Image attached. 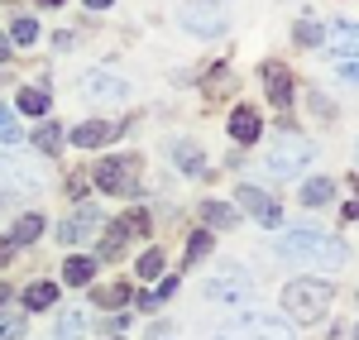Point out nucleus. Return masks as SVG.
<instances>
[{
    "label": "nucleus",
    "mask_w": 359,
    "mask_h": 340,
    "mask_svg": "<svg viewBox=\"0 0 359 340\" xmlns=\"http://www.w3.org/2000/svg\"><path fill=\"white\" fill-rule=\"evenodd\" d=\"M196 216H201L211 230H235L240 226V206H230V201H201Z\"/></svg>",
    "instance_id": "12"
},
{
    "label": "nucleus",
    "mask_w": 359,
    "mask_h": 340,
    "mask_svg": "<svg viewBox=\"0 0 359 340\" xmlns=\"http://www.w3.org/2000/svg\"><path fill=\"white\" fill-rule=\"evenodd\" d=\"M106 230V216L96 211V206H82V211H72L62 226H57V240L67 245V250H77V245H86V240H96Z\"/></svg>",
    "instance_id": "5"
},
{
    "label": "nucleus",
    "mask_w": 359,
    "mask_h": 340,
    "mask_svg": "<svg viewBox=\"0 0 359 340\" xmlns=\"http://www.w3.org/2000/svg\"><path fill=\"white\" fill-rule=\"evenodd\" d=\"M67 140L77 144V149H101V144H111L115 140V125L111 120H86V125H77Z\"/></svg>",
    "instance_id": "11"
},
{
    "label": "nucleus",
    "mask_w": 359,
    "mask_h": 340,
    "mask_svg": "<svg viewBox=\"0 0 359 340\" xmlns=\"http://www.w3.org/2000/svg\"><path fill=\"white\" fill-rule=\"evenodd\" d=\"M10 57V34H0V62Z\"/></svg>",
    "instance_id": "38"
},
{
    "label": "nucleus",
    "mask_w": 359,
    "mask_h": 340,
    "mask_svg": "<svg viewBox=\"0 0 359 340\" xmlns=\"http://www.w3.org/2000/svg\"><path fill=\"white\" fill-rule=\"evenodd\" d=\"M245 331L254 340H297V336H292V326H287L283 316H249Z\"/></svg>",
    "instance_id": "14"
},
{
    "label": "nucleus",
    "mask_w": 359,
    "mask_h": 340,
    "mask_svg": "<svg viewBox=\"0 0 359 340\" xmlns=\"http://www.w3.org/2000/svg\"><path fill=\"white\" fill-rule=\"evenodd\" d=\"M139 172H144V158H139V154H115V158H101V163L91 168V177H96V187L111 192V197H135Z\"/></svg>",
    "instance_id": "3"
},
{
    "label": "nucleus",
    "mask_w": 359,
    "mask_h": 340,
    "mask_svg": "<svg viewBox=\"0 0 359 340\" xmlns=\"http://www.w3.org/2000/svg\"><path fill=\"white\" fill-rule=\"evenodd\" d=\"M235 197H240V206H245L249 216L259 221V226H269V230H278L283 226V206H278L269 192H259L254 182H245V187H235Z\"/></svg>",
    "instance_id": "6"
},
{
    "label": "nucleus",
    "mask_w": 359,
    "mask_h": 340,
    "mask_svg": "<svg viewBox=\"0 0 359 340\" xmlns=\"http://www.w3.org/2000/svg\"><path fill=\"white\" fill-rule=\"evenodd\" d=\"M297 197H302V206H331V197H335V182H331V177H311V182H306V187L297 192Z\"/></svg>",
    "instance_id": "19"
},
{
    "label": "nucleus",
    "mask_w": 359,
    "mask_h": 340,
    "mask_svg": "<svg viewBox=\"0 0 359 340\" xmlns=\"http://www.w3.org/2000/svg\"><path fill=\"white\" fill-rule=\"evenodd\" d=\"M5 297H10V287H5V283H0V307H5Z\"/></svg>",
    "instance_id": "40"
},
{
    "label": "nucleus",
    "mask_w": 359,
    "mask_h": 340,
    "mask_svg": "<svg viewBox=\"0 0 359 340\" xmlns=\"http://www.w3.org/2000/svg\"><path fill=\"white\" fill-rule=\"evenodd\" d=\"M82 91L91 96V101H120V96H125V82L111 77V72H86Z\"/></svg>",
    "instance_id": "13"
},
{
    "label": "nucleus",
    "mask_w": 359,
    "mask_h": 340,
    "mask_svg": "<svg viewBox=\"0 0 359 340\" xmlns=\"http://www.w3.org/2000/svg\"><path fill=\"white\" fill-rule=\"evenodd\" d=\"M259 135H264L259 111H254V106H235V111H230V140L235 144H254Z\"/></svg>",
    "instance_id": "10"
},
{
    "label": "nucleus",
    "mask_w": 359,
    "mask_h": 340,
    "mask_svg": "<svg viewBox=\"0 0 359 340\" xmlns=\"http://www.w3.org/2000/svg\"><path fill=\"white\" fill-rule=\"evenodd\" d=\"M86 5H91V10H106V5H115V0H86Z\"/></svg>",
    "instance_id": "39"
},
{
    "label": "nucleus",
    "mask_w": 359,
    "mask_h": 340,
    "mask_svg": "<svg viewBox=\"0 0 359 340\" xmlns=\"http://www.w3.org/2000/svg\"><path fill=\"white\" fill-rule=\"evenodd\" d=\"M278 254L297 259V264H316V268H340V264L350 259V250H345V240H335L326 230L302 226V230H287V235L278 240Z\"/></svg>",
    "instance_id": "1"
},
{
    "label": "nucleus",
    "mask_w": 359,
    "mask_h": 340,
    "mask_svg": "<svg viewBox=\"0 0 359 340\" xmlns=\"http://www.w3.org/2000/svg\"><path fill=\"white\" fill-rule=\"evenodd\" d=\"M211 254V230H196L192 240H187V264H196V259Z\"/></svg>",
    "instance_id": "31"
},
{
    "label": "nucleus",
    "mask_w": 359,
    "mask_h": 340,
    "mask_svg": "<svg viewBox=\"0 0 359 340\" xmlns=\"http://www.w3.org/2000/svg\"><path fill=\"white\" fill-rule=\"evenodd\" d=\"M182 29L187 34H196V39H221V15L211 10V5H187L182 10Z\"/></svg>",
    "instance_id": "9"
},
{
    "label": "nucleus",
    "mask_w": 359,
    "mask_h": 340,
    "mask_svg": "<svg viewBox=\"0 0 359 340\" xmlns=\"http://www.w3.org/2000/svg\"><path fill=\"white\" fill-rule=\"evenodd\" d=\"M355 340H359V326H355Z\"/></svg>",
    "instance_id": "42"
},
{
    "label": "nucleus",
    "mask_w": 359,
    "mask_h": 340,
    "mask_svg": "<svg viewBox=\"0 0 359 340\" xmlns=\"http://www.w3.org/2000/svg\"><path fill=\"white\" fill-rule=\"evenodd\" d=\"M177 168H182V172H201V168H206V158H201L196 144H177Z\"/></svg>",
    "instance_id": "29"
},
{
    "label": "nucleus",
    "mask_w": 359,
    "mask_h": 340,
    "mask_svg": "<svg viewBox=\"0 0 359 340\" xmlns=\"http://www.w3.org/2000/svg\"><path fill=\"white\" fill-rule=\"evenodd\" d=\"M292 34H297V43H302V48H316V43H326V29L316 25V20H302V25L292 29Z\"/></svg>",
    "instance_id": "30"
},
{
    "label": "nucleus",
    "mask_w": 359,
    "mask_h": 340,
    "mask_svg": "<svg viewBox=\"0 0 359 340\" xmlns=\"http://www.w3.org/2000/svg\"><path fill=\"white\" fill-rule=\"evenodd\" d=\"M264 91H269V101H273L278 111H287L292 106V72L283 67V62H264Z\"/></svg>",
    "instance_id": "8"
},
{
    "label": "nucleus",
    "mask_w": 359,
    "mask_h": 340,
    "mask_svg": "<svg viewBox=\"0 0 359 340\" xmlns=\"http://www.w3.org/2000/svg\"><path fill=\"white\" fill-rule=\"evenodd\" d=\"M335 48H340V57L345 53L359 57V25H335Z\"/></svg>",
    "instance_id": "27"
},
{
    "label": "nucleus",
    "mask_w": 359,
    "mask_h": 340,
    "mask_svg": "<svg viewBox=\"0 0 359 340\" xmlns=\"http://www.w3.org/2000/svg\"><path fill=\"white\" fill-rule=\"evenodd\" d=\"M91 302H96V307H120V302H130V287L125 283H106V287L91 292Z\"/></svg>",
    "instance_id": "24"
},
{
    "label": "nucleus",
    "mask_w": 359,
    "mask_h": 340,
    "mask_svg": "<svg viewBox=\"0 0 359 340\" xmlns=\"http://www.w3.org/2000/svg\"><path fill=\"white\" fill-rule=\"evenodd\" d=\"M53 302H57V283H29L25 287V307H34V312L53 307Z\"/></svg>",
    "instance_id": "23"
},
{
    "label": "nucleus",
    "mask_w": 359,
    "mask_h": 340,
    "mask_svg": "<svg viewBox=\"0 0 359 340\" xmlns=\"http://www.w3.org/2000/svg\"><path fill=\"white\" fill-rule=\"evenodd\" d=\"M225 82H235V77H230V67L221 62V67L211 72V82H206V91H211V96H221V91H225Z\"/></svg>",
    "instance_id": "33"
},
{
    "label": "nucleus",
    "mask_w": 359,
    "mask_h": 340,
    "mask_svg": "<svg viewBox=\"0 0 359 340\" xmlns=\"http://www.w3.org/2000/svg\"><path fill=\"white\" fill-rule=\"evenodd\" d=\"M172 292H177V278H163V283H158V292H154V307H158V302H168Z\"/></svg>",
    "instance_id": "35"
},
{
    "label": "nucleus",
    "mask_w": 359,
    "mask_h": 340,
    "mask_svg": "<svg viewBox=\"0 0 359 340\" xmlns=\"http://www.w3.org/2000/svg\"><path fill=\"white\" fill-rule=\"evenodd\" d=\"M43 5H62V0H43Z\"/></svg>",
    "instance_id": "41"
},
{
    "label": "nucleus",
    "mask_w": 359,
    "mask_h": 340,
    "mask_svg": "<svg viewBox=\"0 0 359 340\" xmlns=\"http://www.w3.org/2000/svg\"><path fill=\"white\" fill-rule=\"evenodd\" d=\"M39 39H43V34H39V20H25V15H20V20L10 25V43H39Z\"/></svg>",
    "instance_id": "25"
},
{
    "label": "nucleus",
    "mask_w": 359,
    "mask_h": 340,
    "mask_svg": "<svg viewBox=\"0 0 359 340\" xmlns=\"http://www.w3.org/2000/svg\"><path fill=\"white\" fill-rule=\"evenodd\" d=\"M15 140H20V120L10 106H0V144H15Z\"/></svg>",
    "instance_id": "32"
},
{
    "label": "nucleus",
    "mask_w": 359,
    "mask_h": 340,
    "mask_svg": "<svg viewBox=\"0 0 359 340\" xmlns=\"http://www.w3.org/2000/svg\"><path fill=\"white\" fill-rule=\"evenodd\" d=\"M57 144H62V125H57V120H39L34 149H39V154H57Z\"/></svg>",
    "instance_id": "21"
},
{
    "label": "nucleus",
    "mask_w": 359,
    "mask_h": 340,
    "mask_svg": "<svg viewBox=\"0 0 359 340\" xmlns=\"http://www.w3.org/2000/svg\"><path fill=\"white\" fill-rule=\"evenodd\" d=\"M331 297H335V287L326 283V278H292V283L283 287L287 321H302V326L321 321V316H326V307H331Z\"/></svg>",
    "instance_id": "2"
},
{
    "label": "nucleus",
    "mask_w": 359,
    "mask_h": 340,
    "mask_svg": "<svg viewBox=\"0 0 359 340\" xmlns=\"http://www.w3.org/2000/svg\"><path fill=\"white\" fill-rule=\"evenodd\" d=\"M340 77H345V82H359V62H345V57H340Z\"/></svg>",
    "instance_id": "36"
},
{
    "label": "nucleus",
    "mask_w": 359,
    "mask_h": 340,
    "mask_svg": "<svg viewBox=\"0 0 359 340\" xmlns=\"http://www.w3.org/2000/svg\"><path fill=\"white\" fill-rule=\"evenodd\" d=\"M43 230H48V226H43V216H20L15 230H10V245H15V250H20V245H34Z\"/></svg>",
    "instance_id": "20"
},
{
    "label": "nucleus",
    "mask_w": 359,
    "mask_h": 340,
    "mask_svg": "<svg viewBox=\"0 0 359 340\" xmlns=\"http://www.w3.org/2000/svg\"><path fill=\"white\" fill-rule=\"evenodd\" d=\"M34 182H39V168H29L20 158L0 154V192H5V197H25V192H34Z\"/></svg>",
    "instance_id": "7"
},
{
    "label": "nucleus",
    "mask_w": 359,
    "mask_h": 340,
    "mask_svg": "<svg viewBox=\"0 0 359 340\" xmlns=\"http://www.w3.org/2000/svg\"><path fill=\"white\" fill-rule=\"evenodd\" d=\"M82 331H86V316L77 312V307H67V312L57 316V331H53V340H82Z\"/></svg>",
    "instance_id": "22"
},
{
    "label": "nucleus",
    "mask_w": 359,
    "mask_h": 340,
    "mask_svg": "<svg viewBox=\"0 0 359 340\" xmlns=\"http://www.w3.org/2000/svg\"><path fill=\"white\" fill-rule=\"evenodd\" d=\"M201 292H206L211 302H249V283L245 278H211Z\"/></svg>",
    "instance_id": "15"
},
{
    "label": "nucleus",
    "mask_w": 359,
    "mask_h": 340,
    "mask_svg": "<svg viewBox=\"0 0 359 340\" xmlns=\"http://www.w3.org/2000/svg\"><path fill=\"white\" fill-rule=\"evenodd\" d=\"M139 278H149V283L163 278V250H144L139 254Z\"/></svg>",
    "instance_id": "26"
},
{
    "label": "nucleus",
    "mask_w": 359,
    "mask_h": 340,
    "mask_svg": "<svg viewBox=\"0 0 359 340\" xmlns=\"http://www.w3.org/2000/svg\"><path fill=\"white\" fill-rule=\"evenodd\" d=\"M10 254H15V245H10V240H0V264H5Z\"/></svg>",
    "instance_id": "37"
},
{
    "label": "nucleus",
    "mask_w": 359,
    "mask_h": 340,
    "mask_svg": "<svg viewBox=\"0 0 359 340\" xmlns=\"http://www.w3.org/2000/svg\"><path fill=\"white\" fill-rule=\"evenodd\" d=\"M0 340H25V316L0 307Z\"/></svg>",
    "instance_id": "28"
},
{
    "label": "nucleus",
    "mask_w": 359,
    "mask_h": 340,
    "mask_svg": "<svg viewBox=\"0 0 359 340\" xmlns=\"http://www.w3.org/2000/svg\"><path fill=\"white\" fill-rule=\"evenodd\" d=\"M130 235H135V230L125 226V221L106 226V235H101V259H120L125 250H130Z\"/></svg>",
    "instance_id": "16"
},
{
    "label": "nucleus",
    "mask_w": 359,
    "mask_h": 340,
    "mask_svg": "<svg viewBox=\"0 0 359 340\" xmlns=\"http://www.w3.org/2000/svg\"><path fill=\"white\" fill-rule=\"evenodd\" d=\"M125 226L135 230V235H144V230H149V211H130V216H125Z\"/></svg>",
    "instance_id": "34"
},
{
    "label": "nucleus",
    "mask_w": 359,
    "mask_h": 340,
    "mask_svg": "<svg viewBox=\"0 0 359 340\" xmlns=\"http://www.w3.org/2000/svg\"><path fill=\"white\" fill-rule=\"evenodd\" d=\"M91 278H96V259L72 254L67 264H62V283H67V287H86Z\"/></svg>",
    "instance_id": "17"
},
{
    "label": "nucleus",
    "mask_w": 359,
    "mask_h": 340,
    "mask_svg": "<svg viewBox=\"0 0 359 340\" xmlns=\"http://www.w3.org/2000/svg\"><path fill=\"white\" fill-rule=\"evenodd\" d=\"M15 106L25 115H39V120H48V91L43 86H25L20 96H15Z\"/></svg>",
    "instance_id": "18"
},
{
    "label": "nucleus",
    "mask_w": 359,
    "mask_h": 340,
    "mask_svg": "<svg viewBox=\"0 0 359 340\" xmlns=\"http://www.w3.org/2000/svg\"><path fill=\"white\" fill-rule=\"evenodd\" d=\"M311 158H316V144L311 140H302V135H283L278 144H269L264 168H269V177H297Z\"/></svg>",
    "instance_id": "4"
}]
</instances>
